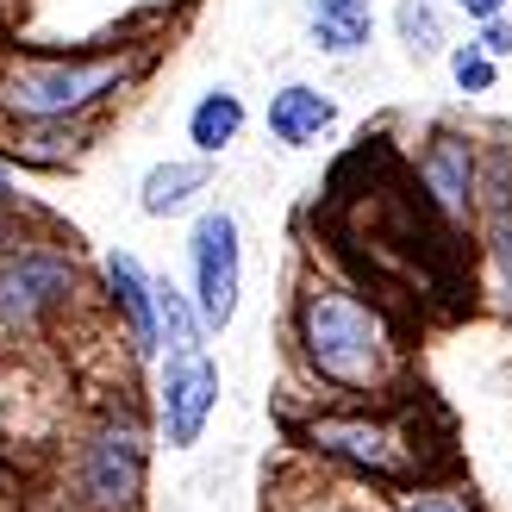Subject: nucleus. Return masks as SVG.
I'll return each mask as SVG.
<instances>
[{"label": "nucleus", "mask_w": 512, "mask_h": 512, "mask_svg": "<svg viewBox=\"0 0 512 512\" xmlns=\"http://www.w3.org/2000/svg\"><path fill=\"white\" fill-rule=\"evenodd\" d=\"M288 350L313 388H331L363 406H388L413 388V356L363 281L338 269H306L288 300Z\"/></svg>", "instance_id": "nucleus-1"}, {"label": "nucleus", "mask_w": 512, "mask_h": 512, "mask_svg": "<svg viewBox=\"0 0 512 512\" xmlns=\"http://www.w3.org/2000/svg\"><path fill=\"white\" fill-rule=\"evenodd\" d=\"M150 69L144 44H94V50H0V125L19 119H88L125 100Z\"/></svg>", "instance_id": "nucleus-2"}, {"label": "nucleus", "mask_w": 512, "mask_h": 512, "mask_svg": "<svg viewBox=\"0 0 512 512\" xmlns=\"http://www.w3.org/2000/svg\"><path fill=\"white\" fill-rule=\"evenodd\" d=\"M88 294V263L75 238L32 225L0 250V344H38Z\"/></svg>", "instance_id": "nucleus-3"}, {"label": "nucleus", "mask_w": 512, "mask_h": 512, "mask_svg": "<svg viewBox=\"0 0 512 512\" xmlns=\"http://www.w3.org/2000/svg\"><path fill=\"white\" fill-rule=\"evenodd\" d=\"M157 425L138 413V400H107L75 438L69 463V506L75 512H144Z\"/></svg>", "instance_id": "nucleus-4"}, {"label": "nucleus", "mask_w": 512, "mask_h": 512, "mask_svg": "<svg viewBox=\"0 0 512 512\" xmlns=\"http://www.w3.org/2000/svg\"><path fill=\"white\" fill-rule=\"evenodd\" d=\"M294 444L313 450L319 463H338L356 481H375V488H413L425 481V456L419 438L394 406H313L300 425H294Z\"/></svg>", "instance_id": "nucleus-5"}, {"label": "nucleus", "mask_w": 512, "mask_h": 512, "mask_svg": "<svg viewBox=\"0 0 512 512\" xmlns=\"http://www.w3.org/2000/svg\"><path fill=\"white\" fill-rule=\"evenodd\" d=\"M413 188L450 232H475L481 188H488V144H481V132L431 125L413 150Z\"/></svg>", "instance_id": "nucleus-6"}, {"label": "nucleus", "mask_w": 512, "mask_h": 512, "mask_svg": "<svg viewBox=\"0 0 512 512\" xmlns=\"http://www.w3.org/2000/svg\"><path fill=\"white\" fill-rule=\"evenodd\" d=\"M219 394H225V375H219L213 344L163 350L157 356V388H150V425H157V444L194 450L200 438H207L213 413H219Z\"/></svg>", "instance_id": "nucleus-7"}, {"label": "nucleus", "mask_w": 512, "mask_h": 512, "mask_svg": "<svg viewBox=\"0 0 512 512\" xmlns=\"http://www.w3.org/2000/svg\"><path fill=\"white\" fill-rule=\"evenodd\" d=\"M188 294L200 306L207 331H232L238 300H244V225L232 207H200L188 225Z\"/></svg>", "instance_id": "nucleus-8"}, {"label": "nucleus", "mask_w": 512, "mask_h": 512, "mask_svg": "<svg viewBox=\"0 0 512 512\" xmlns=\"http://www.w3.org/2000/svg\"><path fill=\"white\" fill-rule=\"evenodd\" d=\"M100 300H107V319L119 325V344L138 356V363H157L163 338H157V275L144 269L138 250L113 244L100 256Z\"/></svg>", "instance_id": "nucleus-9"}, {"label": "nucleus", "mask_w": 512, "mask_h": 512, "mask_svg": "<svg viewBox=\"0 0 512 512\" xmlns=\"http://www.w3.org/2000/svg\"><path fill=\"white\" fill-rule=\"evenodd\" d=\"M100 132H107V113H88V119H19V125H0V157L13 169H32V175H63V169H82L94 157Z\"/></svg>", "instance_id": "nucleus-10"}, {"label": "nucleus", "mask_w": 512, "mask_h": 512, "mask_svg": "<svg viewBox=\"0 0 512 512\" xmlns=\"http://www.w3.org/2000/svg\"><path fill=\"white\" fill-rule=\"evenodd\" d=\"M475 238H481V269H488V300L512 319V138L488 144V188H481Z\"/></svg>", "instance_id": "nucleus-11"}, {"label": "nucleus", "mask_w": 512, "mask_h": 512, "mask_svg": "<svg viewBox=\"0 0 512 512\" xmlns=\"http://www.w3.org/2000/svg\"><path fill=\"white\" fill-rule=\"evenodd\" d=\"M263 132L281 150H319L338 132V94L319 88V82H281L263 107Z\"/></svg>", "instance_id": "nucleus-12"}, {"label": "nucleus", "mask_w": 512, "mask_h": 512, "mask_svg": "<svg viewBox=\"0 0 512 512\" xmlns=\"http://www.w3.org/2000/svg\"><path fill=\"white\" fill-rule=\"evenodd\" d=\"M213 194V157H163L138 182V213L144 219H188Z\"/></svg>", "instance_id": "nucleus-13"}, {"label": "nucleus", "mask_w": 512, "mask_h": 512, "mask_svg": "<svg viewBox=\"0 0 512 512\" xmlns=\"http://www.w3.org/2000/svg\"><path fill=\"white\" fill-rule=\"evenodd\" d=\"M306 44L331 63H350L375 44V7L369 0H300Z\"/></svg>", "instance_id": "nucleus-14"}, {"label": "nucleus", "mask_w": 512, "mask_h": 512, "mask_svg": "<svg viewBox=\"0 0 512 512\" xmlns=\"http://www.w3.org/2000/svg\"><path fill=\"white\" fill-rule=\"evenodd\" d=\"M244 125H250V107H244V94L232 88V82H213V88H200L194 94V107H188V119H182V132H188V144H194V157H225L238 138H244Z\"/></svg>", "instance_id": "nucleus-15"}, {"label": "nucleus", "mask_w": 512, "mask_h": 512, "mask_svg": "<svg viewBox=\"0 0 512 512\" xmlns=\"http://www.w3.org/2000/svg\"><path fill=\"white\" fill-rule=\"evenodd\" d=\"M394 44L413 63H444L450 57V25L438 0H394Z\"/></svg>", "instance_id": "nucleus-16"}, {"label": "nucleus", "mask_w": 512, "mask_h": 512, "mask_svg": "<svg viewBox=\"0 0 512 512\" xmlns=\"http://www.w3.org/2000/svg\"><path fill=\"white\" fill-rule=\"evenodd\" d=\"M157 338H163V350L213 344V331H207V319H200L194 294L182 288V281H169V275H157Z\"/></svg>", "instance_id": "nucleus-17"}, {"label": "nucleus", "mask_w": 512, "mask_h": 512, "mask_svg": "<svg viewBox=\"0 0 512 512\" xmlns=\"http://www.w3.org/2000/svg\"><path fill=\"white\" fill-rule=\"evenodd\" d=\"M394 512H481L469 481H444V475H425L413 488H394Z\"/></svg>", "instance_id": "nucleus-18"}, {"label": "nucleus", "mask_w": 512, "mask_h": 512, "mask_svg": "<svg viewBox=\"0 0 512 512\" xmlns=\"http://www.w3.org/2000/svg\"><path fill=\"white\" fill-rule=\"evenodd\" d=\"M444 69H450L456 94H469V100H481V94H494V88H500V63H494V57H488V50H481L475 38H469V44H450Z\"/></svg>", "instance_id": "nucleus-19"}, {"label": "nucleus", "mask_w": 512, "mask_h": 512, "mask_svg": "<svg viewBox=\"0 0 512 512\" xmlns=\"http://www.w3.org/2000/svg\"><path fill=\"white\" fill-rule=\"evenodd\" d=\"M475 44L488 50L494 63H512V13H500V19H481V25H475Z\"/></svg>", "instance_id": "nucleus-20"}, {"label": "nucleus", "mask_w": 512, "mask_h": 512, "mask_svg": "<svg viewBox=\"0 0 512 512\" xmlns=\"http://www.w3.org/2000/svg\"><path fill=\"white\" fill-rule=\"evenodd\" d=\"M456 13H463L469 25H481V19H500V13H512V0H450Z\"/></svg>", "instance_id": "nucleus-21"}, {"label": "nucleus", "mask_w": 512, "mask_h": 512, "mask_svg": "<svg viewBox=\"0 0 512 512\" xmlns=\"http://www.w3.org/2000/svg\"><path fill=\"white\" fill-rule=\"evenodd\" d=\"M0 207H25V194H19V169L0 157Z\"/></svg>", "instance_id": "nucleus-22"}, {"label": "nucleus", "mask_w": 512, "mask_h": 512, "mask_svg": "<svg viewBox=\"0 0 512 512\" xmlns=\"http://www.w3.org/2000/svg\"><path fill=\"white\" fill-rule=\"evenodd\" d=\"M25 219H32V213H25V207H0V250H7L19 232H25Z\"/></svg>", "instance_id": "nucleus-23"}]
</instances>
